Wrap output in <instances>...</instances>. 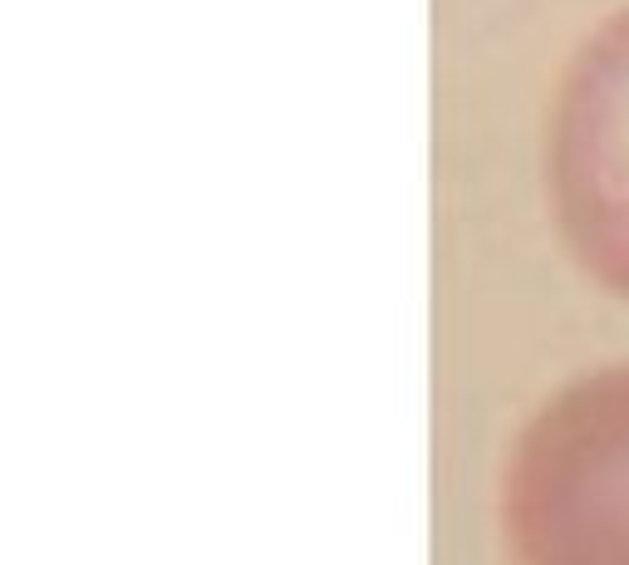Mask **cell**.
<instances>
[{
	"label": "cell",
	"mask_w": 629,
	"mask_h": 565,
	"mask_svg": "<svg viewBox=\"0 0 629 565\" xmlns=\"http://www.w3.org/2000/svg\"><path fill=\"white\" fill-rule=\"evenodd\" d=\"M502 531L512 565H629V369L536 413L507 462Z\"/></svg>",
	"instance_id": "cell-1"
},
{
	"label": "cell",
	"mask_w": 629,
	"mask_h": 565,
	"mask_svg": "<svg viewBox=\"0 0 629 565\" xmlns=\"http://www.w3.org/2000/svg\"><path fill=\"white\" fill-rule=\"evenodd\" d=\"M571 231L595 276L629 295V25L585 59L566 128Z\"/></svg>",
	"instance_id": "cell-2"
}]
</instances>
